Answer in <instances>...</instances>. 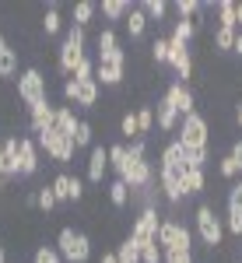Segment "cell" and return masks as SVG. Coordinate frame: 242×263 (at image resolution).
<instances>
[{"label":"cell","instance_id":"52","mask_svg":"<svg viewBox=\"0 0 242 263\" xmlns=\"http://www.w3.org/2000/svg\"><path fill=\"white\" fill-rule=\"evenodd\" d=\"M235 25H242V4H235Z\"/></svg>","mask_w":242,"mask_h":263},{"label":"cell","instance_id":"11","mask_svg":"<svg viewBox=\"0 0 242 263\" xmlns=\"http://www.w3.org/2000/svg\"><path fill=\"white\" fill-rule=\"evenodd\" d=\"M57 53H60V57H57V67H60V74H74V70L81 67V60L88 57V53H84V46H81V42H70V39H63Z\"/></svg>","mask_w":242,"mask_h":263},{"label":"cell","instance_id":"30","mask_svg":"<svg viewBox=\"0 0 242 263\" xmlns=\"http://www.w3.org/2000/svg\"><path fill=\"white\" fill-rule=\"evenodd\" d=\"M141 11L147 14V21H161L169 14V4L165 0H141Z\"/></svg>","mask_w":242,"mask_h":263},{"label":"cell","instance_id":"53","mask_svg":"<svg viewBox=\"0 0 242 263\" xmlns=\"http://www.w3.org/2000/svg\"><path fill=\"white\" fill-rule=\"evenodd\" d=\"M235 123H239V126H242V105H239V112H235Z\"/></svg>","mask_w":242,"mask_h":263},{"label":"cell","instance_id":"34","mask_svg":"<svg viewBox=\"0 0 242 263\" xmlns=\"http://www.w3.org/2000/svg\"><path fill=\"white\" fill-rule=\"evenodd\" d=\"M218 25L239 28V25H235V4H232V0H221V4H218Z\"/></svg>","mask_w":242,"mask_h":263},{"label":"cell","instance_id":"46","mask_svg":"<svg viewBox=\"0 0 242 263\" xmlns=\"http://www.w3.org/2000/svg\"><path fill=\"white\" fill-rule=\"evenodd\" d=\"M67 39H70V42H81V46H84V28H81V25H70V28H67Z\"/></svg>","mask_w":242,"mask_h":263},{"label":"cell","instance_id":"6","mask_svg":"<svg viewBox=\"0 0 242 263\" xmlns=\"http://www.w3.org/2000/svg\"><path fill=\"white\" fill-rule=\"evenodd\" d=\"M18 99L25 102L28 109L39 105V102H46V78H42V70L28 67V70L18 74Z\"/></svg>","mask_w":242,"mask_h":263},{"label":"cell","instance_id":"51","mask_svg":"<svg viewBox=\"0 0 242 263\" xmlns=\"http://www.w3.org/2000/svg\"><path fill=\"white\" fill-rule=\"evenodd\" d=\"M4 168H7V158H4V144H0V176H4Z\"/></svg>","mask_w":242,"mask_h":263},{"label":"cell","instance_id":"40","mask_svg":"<svg viewBox=\"0 0 242 263\" xmlns=\"http://www.w3.org/2000/svg\"><path fill=\"white\" fill-rule=\"evenodd\" d=\"M35 193H39V207L46 211V214H49V211H53V207L60 203V200H57V193H53V186H39Z\"/></svg>","mask_w":242,"mask_h":263},{"label":"cell","instance_id":"9","mask_svg":"<svg viewBox=\"0 0 242 263\" xmlns=\"http://www.w3.org/2000/svg\"><path fill=\"white\" fill-rule=\"evenodd\" d=\"M63 99L81 105V109H95V102H99V81H70L63 84Z\"/></svg>","mask_w":242,"mask_h":263},{"label":"cell","instance_id":"7","mask_svg":"<svg viewBox=\"0 0 242 263\" xmlns=\"http://www.w3.org/2000/svg\"><path fill=\"white\" fill-rule=\"evenodd\" d=\"M207 141H211V130H207V120H203L200 112L182 116V123H179V144L182 147H207Z\"/></svg>","mask_w":242,"mask_h":263},{"label":"cell","instance_id":"14","mask_svg":"<svg viewBox=\"0 0 242 263\" xmlns=\"http://www.w3.org/2000/svg\"><path fill=\"white\" fill-rule=\"evenodd\" d=\"M169 46H172V42H169ZM169 67L176 70L179 84H186L190 78H193V57H190V49H186V46H172V53H169Z\"/></svg>","mask_w":242,"mask_h":263},{"label":"cell","instance_id":"48","mask_svg":"<svg viewBox=\"0 0 242 263\" xmlns=\"http://www.w3.org/2000/svg\"><path fill=\"white\" fill-rule=\"evenodd\" d=\"M228 155H232V158H235V162L242 165V141H235V144H232V151H228Z\"/></svg>","mask_w":242,"mask_h":263},{"label":"cell","instance_id":"44","mask_svg":"<svg viewBox=\"0 0 242 263\" xmlns=\"http://www.w3.org/2000/svg\"><path fill=\"white\" fill-rule=\"evenodd\" d=\"M165 263H193V249H165Z\"/></svg>","mask_w":242,"mask_h":263},{"label":"cell","instance_id":"42","mask_svg":"<svg viewBox=\"0 0 242 263\" xmlns=\"http://www.w3.org/2000/svg\"><path fill=\"white\" fill-rule=\"evenodd\" d=\"M141 263H165V253H161V246H158V242L144 246V249H141Z\"/></svg>","mask_w":242,"mask_h":263},{"label":"cell","instance_id":"50","mask_svg":"<svg viewBox=\"0 0 242 263\" xmlns=\"http://www.w3.org/2000/svg\"><path fill=\"white\" fill-rule=\"evenodd\" d=\"M232 53H235V57H242V32L235 35V46H232Z\"/></svg>","mask_w":242,"mask_h":263},{"label":"cell","instance_id":"22","mask_svg":"<svg viewBox=\"0 0 242 263\" xmlns=\"http://www.w3.org/2000/svg\"><path fill=\"white\" fill-rule=\"evenodd\" d=\"M130 7H134L130 0H102V7H99V11H102V14H105L109 21H123Z\"/></svg>","mask_w":242,"mask_h":263},{"label":"cell","instance_id":"4","mask_svg":"<svg viewBox=\"0 0 242 263\" xmlns=\"http://www.w3.org/2000/svg\"><path fill=\"white\" fill-rule=\"evenodd\" d=\"M35 144H39L42 151L53 158L57 165H67L70 158H74V151H78V144L70 141V137H63V134H57V130H46V134H39L35 137Z\"/></svg>","mask_w":242,"mask_h":263},{"label":"cell","instance_id":"35","mask_svg":"<svg viewBox=\"0 0 242 263\" xmlns=\"http://www.w3.org/2000/svg\"><path fill=\"white\" fill-rule=\"evenodd\" d=\"M186 155V168H203L207 165V147H182Z\"/></svg>","mask_w":242,"mask_h":263},{"label":"cell","instance_id":"43","mask_svg":"<svg viewBox=\"0 0 242 263\" xmlns=\"http://www.w3.org/2000/svg\"><path fill=\"white\" fill-rule=\"evenodd\" d=\"M91 137H95V130H91V123H88V120H81V126H78V137H74V144H78V147H91Z\"/></svg>","mask_w":242,"mask_h":263},{"label":"cell","instance_id":"31","mask_svg":"<svg viewBox=\"0 0 242 263\" xmlns=\"http://www.w3.org/2000/svg\"><path fill=\"white\" fill-rule=\"evenodd\" d=\"M120 134L126 137V144L141 137V126H137V112H126V116L120 120Z\"/></svg>","mask_w":242,"mask_h":263},{"label":"cell","instance_id":"27","mask_svg":"<svg viewBox=\"0 0 242 263\" xmlns=\"http://www.w3.org/2000/svg\"><path fill=\"white\" fill-rule=\"evenodd\" d=\"M109 168L116 172V179L123 176V168H126V144H113L109 147Z\"/></svg>","mask_w":242,"mask_h":263},{"label":"cell","instance_id":"54","mask_svg":"<svg viewBox=\"0 0 242 263\" xmlns=\"http://www.w3.org/2000/svg\"><path fill=\"white\" fill-rule=\"evenodd\" d=\"M4 260H7V256H4V246H0V263H4Z\"/></svg>","mask_w":242,"mask_h":263},{"label":"cell","instance_id":"8","mask_svg":"<svg viewBox=\"0 0 242 263\" xmlns=\"http://www.w3.org/2000/svg\"><path fill=\"white\" fill-rule=\"evenodd\" d=\"M158 246H161V253H165V249H193V232H190L186 224L165 218L161 228H158Z\"/></svg>","mask_w":242,"mask_h":263},{"label":"cell","instance_id":"5","mask_svg":"<svg viewBox=\"0 0 242 263\" xmlns=\"http://www.w3.org/2000/svg\"><path fill=\"white\" fill-rule=\"evenodd\" d=\"M161 214L155 211V207H141V214L134 218V228H130V239L141 246H151V242H158V228H161V221H158Z\"/></svg>","mask_w":242,"mask_h":263},{"label":"cell","instance_id":"12","mask_svg":"<svg viewBox=\"0 0 242 263\" xmlns=\"http://www.w3.org/2000/svg\"><path fill=\"white\" fill-rule=\"evenodd\" d=\"M53 123H57V105H49V99L28 109V130H32V134H46V130H53Z\"/></svg>","mask_w":242,"mask_h":263},{"label":"cell","instance_id":"3","mask_svg":"<svg viewBox=\"0 0 242 263\" xmlns=\"http://www.w3.org/2000/svg\"><path fill=\"white\" fill-rule=\"evenodd\" d=\"M193 221H197V235H200L203 246H211V249H218V246H221L225 224H221V218L214 214V207H211V203H200V207H197Z\"/></svg>","mask_w":242,"mask_h":263},{"label":"cell","instance_id":"33","mask_svg":"<svg viewBox=\"0 0 242 263\" xmlns=\"http://www.w3.org/2000/svg\"><path fill=\"white\" fill-rule=\"evenodd\" d=\"M60 11H57V4H49V7H46V18H42V32H46V35H57V32H60Z\"/></svg>","mask_w":242,"mask_h":263},{"label":"cell","instance_id":"23","mask_svg":"<svg viewBox=\"0 0 242 263\" xmlns=\"http://www.w3.org/2000/svg\"><path fill=\"white\" fill-rule=\"evenodd\" d=\"M49 186H53V193H57V200H60V203L74 197V176H70V172H60Z\"/></svg>","mask_w":242,"mask_h":263},{"label":"cell","instance_id":"19","mask_svg":"<svg viewBox=\"0 0 242 263\" xmlns=\"http://www.w3.org/2000/svg\"><path fill=\"white\" fill-rule=\"evenodd\" d=\"M18 74V49H11V42L0 35V78H14Z\"/></svg>","mask_w":242,"mask_h":263},{"label":"cell","instance_id":"45","mask_svg":"<svg viewBox=\"0 0 242 263\" xmlns=\"http://www.w3.org/2000/svg\"><path fill=\"white\" fill-rule=\"evenodd\" d=\"M221 176H225V179H235V176H242V165L235 162L232 155H225V158H221Z\"/></svg>","mask_w":242,"mask_h":263},{"label":"cell","instance_id":"39","mask_svg":"<svg viewBox=\"0 0 242 263\" xmlns=\"http://www.w3.org/2000/svg\"><path fill=\"white\" fill-rule=\"evenodd\" d=\"M32 263H63V256H60V249H53V246H39Z\"/></svg>","mask_w":242,"mask_h":263},{"label":"cell","instance_id":"28","mask_svg":"<svg viewBox=\"0 0 242 263\" xmlns=\"http://www.w3.org/2000/svg\"><path fill=\"white\" fill-rule=\"evenodd\" d=\"M225 228H228L232 235H239V239H242V207H239V203H232V200H228V214H225Z\"/></svg>","mask_w":242,"mask_h":263},{"label":"cell","instance_id":"36","mask_svg":"<svg viewBox=\"0 0 242 263\" xmlns=\"http://www.w3.org/2000/svg\"><path fill=\"white\" fill-rule=\"evenodd\" d=\"M169 53H172L169 35H158V39L151 42V57H155V63H169Z\"/></svg>","mask_w":242,"mask_h":263},{"label":"cell","instance_id":"32","mask_svg":"<svg viewBox=\"0 0 242 263\" xmlns=\"http://www.w3.org/2000/svg\"><path fill=\"white\" fill-rule=\"evenodd\" d=\"M172 7L179 11V21H193V18H197V11H203L200 0H176Z\"/></svg>","mask_w":242,"mask_h":263},{"label":"cell","instance_id":"2","mask_svg":"<svg viewBox=\"0 0 242 263\" xmlns=\"http://www.w3.org/2000/svg\"><path fill=\"white\" fill-rule=\"evenodd\" d=\"M123 67H126V49H109L95 57V81L105 88H116L123 81Z\"/></svg>","mask_w":242,"mask_h":263},{"label":"cell","instance_id":"20","mask_svg":"<svg viewBox=\"0 0 242 263\" xmlns=\"http://www.w3.org/2000/svg\"><path fill=\"white\" fill-rule=\"evenodd\" d=\"M197 35V21H176L172 25V35H169V42L172 46H190V39Z\"/></svg>","mask_w":242,"mask_h":263},{"label":"cell","instance_id":"41","mask_svg":"<svg viewBox=\"0 0 242 263\" xmlns=\"http://www.w3.org/2000/svg\"><path fill=\"white\" fill-rule=\"evenodd\" d=\"M74 81H95V60H91V57L81 60V67L74 70Z\"/></svg>","mask_w":242,"mask_h":263},{"label":"cell","instance_id":"29","mask_svg":"<svg viewBox=\"0 0 242 263\" xmlns=\"http://www.w3.org/2000/svg\"><path fill=\"white\" fill-rule=\"evenodd\" d=\"M109 200L116 203V207H126V203H130V186L123 179H113L109 182Z\"/></svg>","mask_w":242,"mask_h":263},{"label":"cell","instance_id":"18","mask_svg":"<svg viewBox=\"0 0 242 263\" xmlns=\"http://www.w3.org/2000/svg\"><path fill=\"white\" fill-rule=\"evenodd\" d=\"M155 123H158V130H165V134H172V130H179V123H182V116L169 105V102L161 99L158 102V112H155Z\"/></svg>","mask_w":242,"mask_h":263},{"label":"cell","instance_id":"24","mask_svg":"<svg viewBox=\"0 0 242 263\" xmlns=\"http://www.w3.org/2000/svg\"><path fill=\"white\" fill-rule=\"evenodd\" d=\"M95 14H99V4H91V0H81V4H74V25H81V28H88Z\"/></svg>","mask_w":242,"mask_h":263},{"label":"cell","instance_id":"10","mask_svg":"<svg viewBox=\"0 0 242 263\" xmlns=\"http://www.w3.org/2000/svg\"><path fill=\"white\" fill-rule=\"evenodd\" d=\"M161 99L169 102V105H172V109H176L179 116H190V112H197V99H193L190 84H179V81H176V84H169Z\"/></svg>","mask_w":242,"mask_h":263},{"label":"cell","instance_id":"1","mask_svg":"<svg viewBox=\"0 0 242 263\" xmlns=\"http://www.w3.org/2000/svg\"><path fill=\"white\" fill-rule=\"evenodd\" d=\"M57 249H60L63 263H88L91 260V239L84 232H78V228H60Z\"/></svg>","mask_w":242,"mask_h":263},{"label":"cell","instance_id":"55","mask_svg":"<svg viewBox=\"0 0 242 263\" xmlns=\"http://www.w3.org/2000/svg\"><path fill=\"white\" fill-rule=\"evenodd\" d=\"M0 193H4V176H0Z\"/></svg>","mask_w":242,"mask_h":263},{"label":"cell","instance_id":"26","mask_svg":"<svg viewBox=\"0 0 242 263\" xmlns=\"http://www.w3.org/2000/svg\"><path fill=\"white\" fill-rule=\"evenodd\" d=\"M116 256H120V263H141V246L126 235V239L120 242V249H116Z\"/></svg>","mask_w":242,"mask_h":263},{"label":"cell","instance_id":"38","mask_svg":"<svg viewBox=\"0 0 242 263\" xmlns=\"http://www.w3.org/2000/svg\"><path fill=\"white\" fill-rule=\"evenodd\" d=\"M137 126H141V137L155 130V109H151V105H141V109H137Z\"/></svg>","mask_w":242,"mask_h":263},{"label":"cell","instance_id":"25","mask_svg":"<svg viewBox=\"0 0 242 263\" xmlns=\"http://www.w3.org/2000/svg\"><path fill=\"white\" fill-rule=\"evenodd\" d=\"M235 35H239V28H225V25H218V28H214V49L228 53V49L235 46Z\"/></svg>","mask_w":242,"mask_h":263},{"label":"cell","instance_id":"49","mask_svg":"<svg viewBox=\"0 0 242 263\" xmlns=\"http://www.w3.org/2000/svg\"><path fill=\"white\" fill-rule=\"evenodd\" d=\"M99 263H120V256H116V253H102Z\"/></svg>","mask_w":242,"mask_h":263},{"label":"cell","instance_id":"15","mask_svg":"<svg viewBox=\"0 0 242 263\" xmlns=\"http://www.w3.org/2000/svg\"><path fill=\"white\" fill-rule=\"evenodd\" d=\"M105 172H109V147L95 144V147L88 151V182L99 186V182L105 179Z\"/></svg>","mask_w":242,"mask_h":263},{"label":"cell","instance_id":"37","mask_svg":"<svg viewBox=\"0 0 242 263\" xmlns=\"http://www.w3.org/2000/svg\"><path fill=\"white\" fill-rule=\"evenodd\" d=\"M95 46H99V53H109V49H120V39H116L113 28H102L99 39H95Z\"/></svg>","mask_w":242,"mask_h":263},{"label":"cell","instance_id":"13","mask_svg":"<svg viewBox=\"0 0 242 263\" xmlns=\"http://www.w3.org/2000/svg\"><path fill=\"white\" fill-rule=\"evenodd\" d=\"M18 162H21V176H35L39 172V144L32 137H21L18 141Z\"/></svg>","mask_w":242,"mask_h":263},{"label":"cell","instance_id":"47","mask_svg":"<svg viewBox=\"0 0 242 263\" xmlns=\"http://www.w3.org/2000/svg\"><path fill=\"white\" fill-rule=\"evenodd\" d=\"M228 200H232V203H239V207H242V179L235 182L232 190H228Z\"/></svg>","mask_w":242,"mask_h":263},{"label":"cell","instance_id":"21","mask_svg":"<svg viewBox=\"0 0 242 263\" xmlns=\"http://www.w3.org/2000/svg\"><path fill=\"white\" fill-rule=\"evenodd\" d=\"M203 186H207L203 168H186V176H182V190H186V197H197V193H203Z\"/></svg>","mask_w":242,"mask_h":263},{"label":"cell","instance_id":"16","mask_svg":"<svg viewBox=\"0 0 242 263\" xmlns=\"http://www.w3.org/2000/svg\"><path fill=\"white\" fill-rule=\"evenodd\" d=\"M78 126H81V120L74 116V109H70V105H57V123H53V130L74 141V137H78Z\"/></svg>","mask_w":242,"mask_h":263},{"label":"cell","instance_id":"17","mask_svg":"<svg viewBox=\"0 0 242 263\" xmlns=\"http://www.w3.org/2000/svg\"><path fill=\"white\" fill-rule=\"evenodd\" d=\"M123 25H126V35H130V39H141L144 32H147V25H151V21H147V14L141 11V4H134V7L126 11Z\"/></svg>","mask_w":242,"mask_h":263}]
</instances>
